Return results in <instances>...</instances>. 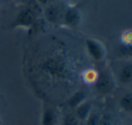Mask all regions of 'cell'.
Here are the masks:
<instances>
[{"instance_id": "5bb4252c", "label": "cell", "mask_w": 132, "mask_h": 125, "mask_svg": "<svg viewBox=\"0 0 132 125\" xmlns=\"http://www.w3.org/2000/svg\"><path fill=\"white\" fill-rule=\"evenodd\" d=\"M79 125H86V124H85V122H81V123L80 122V123H79Z\"/></svg>"}, {"instance_id": "3957f363", "label": "cell", "mask_w": 132, "mask_h": 125, "mask_svg": "<svg viewBox=\"0 0 132 125\" xmlns=\"http://www.w3.org/2000/svg\"><path fill=\"white\" fill-rule=\"evenodd\" d=\"M65 6H61L60 4L56 2L51 3L44 6L43 9V13L44 15V17L46 20L51 24H58L62 22V15Z\"/></svg>"}, {"instance_id": "8992f818", "label": "cell", "mask_w": 132, "mask_h": 125, "mask_svg": "<svg viewBox=\"0 0 132 125\" xmlns=\"http://www.w3.org/2000/svg\"><path fill=\"white\" fill-rule=\"evenodd\" d=\"M96 87L101 92L107 93L110 92L113 88V82L110 74L106 72H103L100 74L96 78Z\"/></svg>"}, {"instance_id": "5b68a950", "label": "cell", "mask_w": 132, "mask_h": 125, "mask_svg": "<svg viewBox=\"0 0 132 125\" xmlns=\"http://www.w3.org/2000/svg\"><path fill=\"white\" fill-rule=\"evenodd\" d=\"M86 48L89 54L90 55L93 60L101 61L105 56V49L104 46L97 40L94 39H87L86 40Z\"/></svg>"}, {"instance_id": "52a82bcc", "label": "cell", "mask_w": 132, "mask_h": 125, "mask_svg": "<svg viewBox=\"0 0 132 125\" xmlns=\"http://www.w3.org/2000/svg\"><path fill=\"white\" fill-rule=\"evenodd\" d=\"M90 112H92V103L85 100L83 103H81L79 106L75 108V116L79 121H84Z\"/></svg>"}, {"instance_id": "9c48e42d", "label": "cell", "mask_w": 132, "mask_h": 125, "mask_svg": "<svg viewBox=\"0 0 132 125\" xmlns=\"http://www.w3.org/2000/svg\"><path fill=\"white\" fill-rule=\"evenodd\" d=\"M86 100V95L83 92H78L76 93H74L72 95V97L69 101V105H70L72 108L75 109L77 106H79L81 103Z\"/></svg>"}, {"instance_id": "7a4b0ae2", "label": "cell", "mask_w": 132, "mask_h": 125, "mask_svg": "<svg viewBox=\"0 0 132 125\" xmlns=\"http://www.w3.org/2000/svg\"><path fill=\"white\" fill-rule=\"evenodd\" d=\"M37 17L38 15L34 10L27 6H24L17 13L15 20L12 23V26L13 27L29 28L36 22Z\"/></svg>"}, {"instance_id": "7c38bea8", "label": "cell", "mask_w": 132, "mask_h": 125, "mask_svg": "<svg viewBox=\"0 0 132 125\" xmlns=\"http://www.w3.org/2000/svg\"><path fill=\"white\" fill-rule=\"evenodd\" d=\"M79 120L75 116V114L69 113L64 117L63 125H79Z\"/></svg>"}, {"instance_id": "ba28073f", "label": "cell", "mask_w": 132, "mask_h": 125, "mask_svg": "<svg viewBox=\"0 0 132 125\" xmlns=\"http://www.w3.org/2000/svg\"><path fill=\"white\" fill-rule=\"evenodd\" d=\"M119 81L123 84H128L132 81V65L130 62L122 66L119 73Z\"/></svg>"}, {"instance_id": "4fadbf2b", "label": "cell", "mask_w": 132, "mask_h": 125, "mask_svg": "<svg viewBox=\"0 0 132 125\" xmlns=\"http://www.w3.org/2000/svg\"><path fill=\"white\" fill-rule=\"evenodd\" d=\"M37 2L41 5L42 6H46L47 5L51 4V3L55 2V0H36Z\"/></svg>"}, {"instance_id": "277c9868", "label": "cell", "mask_w": 132, "mask_h": 125, "mask_svg": "<svg viewBox=\"0 0 132 125\" xmlns=\"http://www.w3.org/2000/svg\"><path fill=\"white\" fill-rule=\"evenodd\" d=\"M44 68L46 72L53 75L60 76L65 73L66 64L60 57H53L44 62Z\"/></svg>"}, {"instance_id": "30bf717a", "label": "cell", "mask_w": 132, "mask_h": 125, "mask_svg": "<svg viewBox=\"0 0 132 125\" xmlns=\"http://www.w3.org/2000/svg\"><path fill=\"white\" fill-rule=\"evenodd\" d=\"M100 120H101V115L99 112L92 111L84 121L86 125H99Z\"/></svg>"}, {"instance_id": "8fae6325", "label": "cell", "mask_w": 132, "mask_h": 125, "mask_svg": "<svg viewBox=\"0 0 132 125\" xmlns=\"http://www.w3.org/2000/svg\"><path fill=\"white\" fill-rule=\"evenodd\" d=\"M121 107L125 111L130 112L132 110V95L131 93H127L120 100Z\"/></svg>"}, {"instance_id": "6da1fadb", "label": "cell", "mask_w": 132, "mask_h": 125, "mask_svg": "<svg viewBox=\"0 0 132 125\" xmlns=\"http://www.w3.org/2000/svg\"><path fill=\"white\" fill-rule=\"evenodd\" d=\"M82 20V13L77 5H69L64 8L62 23L66 26L75 28L80 26Z\"/></svg>"}, {"instance_id": "9a60e30c", "label": "cell", "mask_w": 132, "mask_h": 125, "mask_svg": "<svg viewBox=\"0 0 132 125\" xmlns=\"http://www.w3.org/2000/svg\"><path fill=\"white\" fill-rule=\"evenodd\" d=\"M2 2H3V0H0V5L2 4Z\"/></svg>"}]
</instances>
